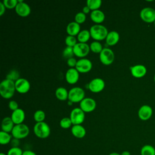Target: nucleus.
Instances as JSON below:
<instances>
[{"mask_svg":"<svg viewBox=\"0 0 155 155\" xmlns=\"http://www.w3.org/2000/svg\"><path fill=\"white\" fill-rule=\"evenodd\" d=\"M154 26H155V21H154Z\"/></svg>","mask_w":155,"mask_h":155,"instance_id":"nucleus-48","label":"nucleus"},{"mask_svg":"<svg viewBox=\"0 0 155 155\" xmlns=\"http://www.w3.org/2000/svg\"><path fill=\"white\" fill-rule=\"evenodd\" d=\"M74 20L75 22H76L78 24H82L85 22L86 20V15L84 14L82 12H78L74 16Z\"/></svg>","mask_w":155,"mask_h":155,"instance_id":"nucleus-36","label":"nucleus"},{"mask_svg":"<svg viewBox=\"0 0 155 155\" xmlns=\"http://www.w3.org/2000/svg\"><path fill=\"white\" fill-rule=\"evenodd\" d=\"M119 34L116 31L113 30L108 32L105 39L106 43L108 45L113 46L116 45L119 40Z\"/></svg>","mask_w":155,"mask_h":155,"instance_id":"nucleus-22","label":"nucleus"},{"mask_svg":"<svg viewBox=\"0 0 155 155\" xmlns=\"http://www.w3.org/2000/svg\"><path fill=\"white\" fill-rule=\"evenodd\" d=\"M71 134L76 138H83L86 134L85 128L81 125H73L71 128Z\"/></svg>","mask_w":155,"mask_h":155,"instance_id":"nucleus-20","label":"nucleus"},{"mask_svg":"<svg viewBox=\"0 0 155 155\" xmlns=\"http://www.w3.org/2000/svg\"><path fill=\"white\" fill-rule=\"evenodd\" d=\"M29 133L30 130L28 127L24 124H20L15 125L11 134L13 138L19 140L27 137Z\"/></svg>","mask_w":155,"mask_h":155,"instance_id":"nucleus-4","label":"nucleus"},{"mask_svg":"<svg viewBox=\"0 0 155 155\" xmlns=\"http://www.w3.org/2000/svg\"><path fill=\"white\" fill-rule=\"evenodd\" d=\"M102 4L101 0H87V5L90 8L91 11L98 10Z\"/></svg>","mask_w":155,"mask_h":155,"instance_id":"nucleus-29","label":"nucleus"},{"mask_svg":"<svg viewBox=\"0 0 155 155\" xmlns=\"http://www.w3.org/2000/svg\"><path fill=\"white\" fill-rule=\"evenodd\" d=\"M105 82L100 78L93 79L88 84L89 90L93 93H99L102 91L105 87Z\"/></svg>","mask_w":155,"mask_h":155,"instance_id":"nucleus-11","label":"nucleus"},{"mask_svg":"<svg viewBox=\"0 0 155 155\" xmlns=\"http://www.w3.org/2000/svg\"><path fill=\"white\" fill-rule=\"evenodd\" d=\"M77 62L78 61L74 58L73 57V58H69L67 59V65L73 68V67H75L76 65V64H77Z\"/></svg>","mask_w":155,"mask_h":155,"instance_id":"nucleus-39","label":"nucleus"},{"mask_svg":"<svg viewBox=\"0 0 155 155\" xmlns=\"http://www.w3.org/2000/svg\"><path fill=\"white\" fill-rule=\"evenodd\" d=\"M73 102H71V101H68V102H67V104L68 105H73Z\"/></svg>","mask_w":155,"mask_h":155,"instance_id":"nucleus-45","label":"nucleus"},{"mask_svg":"<svg viewBox=\"0 0 155 155\" xmlns=\"http://www.w3.org/2000/svg\"><path fill=\"white\" fill-rule=\"evenodd\" d=\"M62 54H63V56L64 58H67V59L69 58H73V55H74V51H73V47L67 46L63 50Z\"/></svg>","mask_w":155,"mask_h":155,"instance_id":"nucleus-33","label":"nucleus"},{"mask_svg":"<svg viewBox=\"0 0 155 155\" xmlns=\"http://www.w3.org/2000/svg\"><path fill=\"white\" fill-rule=\"evenodd\" d=\"M70 118L73 125H81L85 119V112L79 107L73 108L70 114Z\"/></svg>","mask_w":155,"mask_h":155,"instance_id":"nucleus-6","label":"nucleus"},{"mask_svg":"<svg viewBox=\"0 0 155 155\" xmlns=\"http://www.w3.org/2000/svg\"><path fill=\"white\" fill-rule=\"evenodd\" d=\"M65 42L67 46L71 47H74V46L78 43L76 38L74 36H71V35H68L65 38Z\"/></svg>","mask_w":155,"mask_h":155,"instance_id":"nucleus-34","label":"nucleus"},{"mask_svg":"<svg viewBox=\"0 0 155 155\" xmlns=\"http://www.w3.org/2000/svg\"><path fill=\"white\" fill-rule=\"evenodd\" d=\"M16 91L15 82L8 79H4L0 84V94L4 99H10Z\"/></svg>","mask_w":155,"mask_h":155,"instance_id":"nucleus-1","label":"nucleus"},{"mask_svg":"<svg viewBox=\"0 0 155 155\" xmlns=\"http://www.w3.org/2000/svg\"><path fill=\"white\" fill-rule=\"evenodd\" d=\"M16 13L22 17H26L30 14L31 8L29 5L22 0H18V3L15 7Z\"/></svg>","mask_w":155,"mask_h":155,"instance_id":"nucleus-13","label":"nucleus"},{"mask_svg":"<svg viewBox=\"0 0 155 155\" xmlns=\"http://www.w3.org/2000/svg\"><path fill=\"white\" fill-rule=\"evenodd\" d=\"M60 126L61 128H64V129H67V128H70L73 124H72V122L70 119V117H63L61 120H60Z\"/></svg>","mask_w":155,"mask_h":155,"instance_id":"nucleus-31","label":"nucleus"},{"mask_svg":"<svg viewBox=\"0 0 155 155\" xmlns=\"http://www.w3.org/2000/svg\"><path fill=\"white\" fill-rule=\"evenodd\" d=\"M90 48L91 51L95 53H100L104 48L100 42L94 41L90 44Z\"/></svg>","mask_w":155,"mask_h":155,"instance_id":"nucleus-28","label":"nucleus"},{"mask_svg":"<svg viewBox=\"0 0 155 155\" xmlns=\"http://www.w3.org/2000/svg\"><path fill=\"white\" fill-rule=\"evenodd\" d=\"M15 126V124L13 122L11 117H5L1 123L2 131L7 133H12V131Z\"/></svg>","mask_w":155,"mask_h":155,"instance_id":"nucleus-21","label":"nucleus"},{"mask_svg":"<svg viewBox=\"0 0 155 155\" xmlns=\"http://www.w3.org/2000/svg\"><path fill=\"white\" fill-rule=\"evenodd\" d=\"M99 59L103 64L105 65H110L114 59V52L111 49L105 47L99 53Z\"/></svg>","mask_w":155,"mask_h":155,"instance_id":"nucleus-7","label":"nucleus"},{"mask_svg":"<svg viewBox=\"0 0 155 155\" xmlns=\"http://www.w3.org/2000/svg\"><path fill=\"white\" fill-rule=\"evenodd\" d=\"M55 95L57 99L61 101H65L68 97V91L67 90L62 87H58L55 91Z\"/></svg>","mask_w":155,"mask_h":155,"instance_id":"nucleus-24","label":"nucleus"},{"mask_svg":"<svg viewBox=\"0 0 155 155\" xmlns=\"http://www.w3.org/2000/svg\"><path fill=\"white\" fill-rule=\"evenodd\" d=\"M79 78V72L75 68L68 69L65 73L66 81L70 84H76Z\"/></svg>","mask_w":155,"mask_h":155,"instance_id":"nucleus-16","label":"nucleus"},{"mask_svg":"<svg viewBox=\"0 0 155 155\" xmlns=\"http://www.w3.org/2000/svg\"><path fill=\"white\" fill-rule=\"evenodd\" d=\"M33 117H34L35 120L36 122H44V120L45 118V114L44 111H42L41 110H38L35 112Z\"/></svg>","mask_w":155,"mask_h":155,"instance_id":"nucleus-30","label":"nucleus"},{"mask_svg":"<svg viewBox=\"0 0 155 155\" xmlns=\"http://www.w3.org/2000/svg\"><path fill=\"white\" fill-rule=\"evenodd\" d=\"M121 155H131V153L128 151H124L121 153Z\"/></svg>","mask_w":155,"mask_h":155,"instance_id":"nucleus-43","label":"nucleus"},{"mask_svg":"<svg viewBox=\"0 0 155 155\" xmlns=\"http://www.w3.org/2000/svg\"><path fill=\"white\" fill-rule=\"evenodd\" d=\"M0 155H7V154H5V153H1Z\"/></svg>","mask_w":155,"mask_h":155,"instance_id":"nucleus-46","label":"nucleus"},{"mask_svg":"<svg viewBox=\"0 0 155 155\" xmlns=\"http://www.w3.org/2000/svg\"><path fill=\"white\" fill-rule=\"evenodd\" d=\"M79 106L85 113H90L96 108V102L94 99L91 97H85L80 102Z\"/></svg>","mask_w":155,"mask_h":155,"instance_id":"nucleus-12","label":"nucleus"},{"mask_svg":"<svg viewBox=\"0 0 155 155\" xmlns=\"http://www.w3.org/2000/svg\"><path fill=\"white\" fill-rule=\"evenodd\" d=\"M90 18L93 22L100 24L105 19V14L102 11L99 9L93 10L90 13Z\"/></svg>","mask_w":155,"mask_h":155,"instance_id":"nucleus-23","label":"nucleus"},{"mask_svg":"<svg viewBox=\"0 0 155 155\" xmlns=\"http://www.w3.org/2000/svg\"><path fill=\"white\" fill-rule=\"evenodd\" d=\"M90 8L86 5L85 6H84V7H83V8H82V12L84 13V14H87V13H88L90 12Z\"/></svg>","mask_w":155,"mask_h":155,"instance_id":"nucleus-42","label":"nucleus"},{"mask_svg":"<svg viewBox=\"0 0 155 155\" xmlns=\"http://www.w3.org/2000/svg\"><path fill=\"white\" fill-rule=\"evenodd\" d=\"M22 155H36V154L31 150H25L23 152Z\"/></svg>","mask_w":155,"mask_h":155,"instance_id":"nucleus-41","label":"nucleus"},{"mask_svg":"<svg viewBox=\"0 0 155 155\" xmlns=\"http://www.w3.org/2000/svg\"><path fill=\"white\" fill-rule=\"evenodd\" d=\"M25 112L21 108H18L17 110L13 111L11 115V118L15 125L22 124L25 119Z\"/></svg>","mask_w":155,"mask_h":155,"instance_id":"nucleus-18","label":"nucleus"},{"mask_svg":"<svg viewBox=\"0 0 155 155\" xmlns=\"http://www.w3.org/2000/svg\"><path fill=\"white\" fill-rule=\"evenodd\" d=\"M140 155H155V148L151 145H143L140 151Z\"/></svg>","mask_w":155,"mask_h":155,"instance_id":"nucleus-26","label":"nucleus"},{"mask_svg":"<svg viewBox=\"0 0 155 155\" xmlns=\"http://www.w3.org/2000/svg\"><path fill=\"white\" fill-rule=\"evenodd\" d=\"M2 2L6 8L12 9L13 8H15V7H16L18 3V0H4Z\"/></svg>","mask_w":155,"mask_h":155,"instance_id":"nucleus-35","label":"nucleus"},{"mask_svg":"<svg viewBox=\"0 0 155 155\" xmlns=\"http://www.w3.org/2000/svg\"><path fill=\"white\" fill-rule=\"evenodd\" d=\"M84 97L85 91L79 87H73L68 91V99L73 103L81 102L85 98Z\"/></svg>","mask_w":155,"mask_h":155,"instance_id":"nucleus-5","label":"nucleus"},{"mask_svg":"<svg viewBox=\"0 0 155 155\" xmlns=\"http://www.w3.org/2000/svg\"><path fill=\"white\" fill-rule=\"evenodd\" d=\"M8 108L12 110L13 111L17 110L18 108V104L16 101H10L9 102H8Z\"/></svg>","mask_w":155,"mask_h":155,"instance_id":"nucleus-38","label":"nucleus"},{"mask_svg":"<svg viewBox=\"0 0 155 155\" xmlns=\"http://www.w3.org/2000/svg\"><path fill=\"white\" fill-rule=\"evenodd\" d=\"M154 82H155V74H154Z\"/></svg>","mask_w":155,"mask_h":155,"instance_id":"nucleus-47","label":"nucleus"},{"mask_svg":"<svg viewBox=\"0 0 155 155\" xmlns=\"http://www.w3.org/2000/svg\"><path fill=\"white\" fill-rule=\"evenodd\" d=\"M12 135L9 133L3 131L0 132V143L1 145H7L12 141Z\"/></svg>","mask_w":155,"mask_h":155,"instance_id":"nucleus-27","label":"nucleus"},{"mask_svg":"<svg viewBox=\"0 0 155 155\" xmlns=\"http://www.w3.org/2000/svg\"><path fill=\"white\" fill-rule=\"evenodd\" d=\"M5 6L2 2H0V16H2L5 12Z\"/></svg>","mask_w":155,"mask_h":155,"instance_id":"nucleus-40","label":"nucleus"},{"mask_svg":"<svg viewBox=\"0 0 155 155\" xmlns=\"http://www.w3.org/2000/svg\"><path fill=\"white\" fill-rule=\"evenodd\" d=\"M66 31L68 33V35L73 36L78 35L81 31L80 24L75 21L70 22L66 27Z\"/></svg>","mask_w":155,"mask_h":155,"instance_id":"nucleus-19","label":"nucleus"},{"mask_svg":"<svg viewBox=\"0 0 155 155\" xmlns=\"http://www.w3.org/2000/svg\"><path fill=\"white\" fill-rule=\"evenodd\" d=\"M90 50V45L87 43L78 42L73 47L74 55L79 58H84L89 53Z\"/></svg>","mask_w":155,"mask_h":155,"instance_id":"nucleus-9","label":"nucleus"},{"mask_svg":"<svg viewBox=\"0 0 155 155\" xmlns=\"http://www.w3.org/2000/svg\"><path fill=\"white\" fill-rule=\"evenodd\" d=\"M141 19L147 23H152L155 21V10L151 7H145L140 12Z\"/></svg>","mask_w":155,"mask_h":155,"instance_id":"nucleus-8","label":"nucleus"},{"mask_svg":"<svg viewBox=\"0 0 155 155\" xmlns=\"http://www.w3.org/2000/svg\"><path fill=\"white\" fill-rule=\"evenodd\" d=\"M15 88L18 93L24 94L29 91L30 84L27 79L20 78L15 82Z\"/></svg>","mask_w":155,"mask_h":155,"instance_id":"nucleus-14","label":"nucleus"},{"mask_svg":"<svg viewBox=\"0 0 155 155\" xmlns=\"http://www.w3.org/2000/svg\"><path fill=\"white\" fill-rule=\"evenodd\" d=\"M108 155H121L120 154H119V153H116V152H113L111 153L110 154H109Z\"/></svg>","mask_w":155,"mask_h":155,"instance_id":"nucleus-44","label":"nucleus"},{"mask_svg":"<svg viewBox=\"0 0 155 155\" xmlns=\"http://www.w3.org/2000/svg\"><path fill=\"white\" fill-rule=\"evenodd\" d=\"M35 134L40 139H45L50 136V128L45 122H36L33 127Z\"/></svg>","mask_w":155,"mask_h":155,"instance_id":"nucleus-3","label":"nucleus"},{"mask_svg":"<svg viewBox=\"0 0 155 155\" xmlns=\"http://www.w3.org/2000/svg\"><path fill=\"white\" fill-rule=\"evenodd\" d=\"M92 62L87 58H82L78 61L75 68L79 73H87L92 68Z\"/></svg>","mask_w":155,"mask_h":155,"instance_id":"nucleus-10","label":"nucleus"},{"mask_svg":"<svg viewBox=\"0 0 155 155\" xmlns=\"http://www.w3.org/2000/svg\"><path fill=\"white\" fill-rule=\"evenodd\" d=\"M138 117L142 120H147L153 115V109L148 105H143L138 110Z\"/></svg>","mask_w":155,"mask_h":155,"instance_id":"nucleus-15","label":"nucleus"},{"mask_svg":"<svg viewBox=\"0 0 155 155\" xmlns=\"http://www.w3.org/2000/svg\"><path fill=\"white\" fill-rule=\"evenodd\" d=\"M91 37L95 41H99L106 39L108 33L107 28L101 24H94L90 28Z\"/></svg>","mask_w":155,"mask_h":155,"instance_id":"nucleus-2","label":"nucleus"},{"mask_svg":"<svg viewBox=\"0 0 155 155\" xmlns=\"http://www.w3.org/2000/svg\"><path fill=\"white\" fill-rule=\"evenodd\" d=\"M91 37L90 30H81V31L78 35V40L79 41V42H82V43H86Z\"/></svg>","mask_w":155,"mask_h":155,"instance_id":"nucleus-25","label":"nucleus"},{"mask_svg":"<svg viewBox=\"0 0 155 155\" xmlns=\"http://www.w3.org/2000/svg\"><path fill=\"white\" fill-rule=\"evenodd\" d=\"M130 71L132 76L136 78H141L143 77L147 71L145 66L142 64H137L130 67Z\"/></svg>","mask_w":155,"mask_h":155,"instance_id":"nucleus-17","label":"nucleus"},{"mask_svg":"<svg viewBox=\"0 0 155 155\" xmlns=\"http://www.w3.org/2000/svg\"><path fill=\"white\" fill-rule=\"evenodd\" d=\"M23 151L19 147H12L7 153V155H22Z\"/></svg>","mask_w":155,"mask_h":155,"instance_id":"nucleus-37","label":"nucleus"},{"mask_svg":"<svg viewBox=\"0 0 155 155\" xmlns=\"http://www.w3.org/2000/svg\"><path fill=\"white\" fill-rule=\"evenodd\" d=\"M19 73L16 70H11L6 76V79H10L11 81H13L14 82H16L18 79H19Z\"/></svg>","mask_w":155,"mask_h":155,"instance_id":"nucleus-32","label":"nucleus"}]
</instances>
